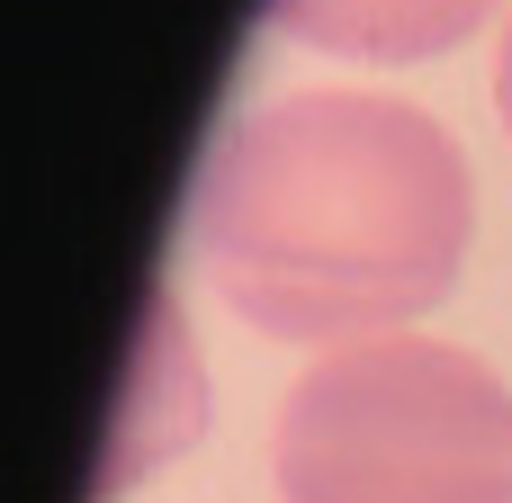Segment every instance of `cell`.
<instances>
[{"mask_svg":"<svg viewBox=\"0 0 512 503\" xmlns=\"http://www.w3.org/2000/svg\"><path fill=\"white\" fill-rule=\"evenodd\" d=\"M468 153L405 99L288 90L198 171L216 297L270 342H369L450 297L468 261Z\"/></svg>","mask_w":512,"mask_h":503,"instance_id":"cell-1","label":"cell"},{"mask_svg":"<svg viewBox=\"0 0 512 503\" xmlns=\"http://www.w3.org/2000/svg\"><path fill=\"white\" fill-rule=\"evenodd\" d=\"M288 503H512V387L450 342L369 333L279 405Z\"/></svg>","mask_w":512,"mask_h":503,"instance_id":"cell-2","label":"cell"},{"mask_svg":"<svg viewBox=\"0 0 512 503\" xmlns=\"http://www.w3.org/2000/svg\"><path fill=\"white\" fill-rule=\"evenodd\" d=\"M495 0H270V27L351 63H423L486 27Z\"/></svg>","mask_w":512,"mask_h":503,"instance_id":"cell-3","label":"cell"},{"mask_svg":"<svg viewBox=\"0 0 512 503\" xmlns=\"http://www.w3.org/2000/svg\"><path fill=\"white\" fill-rule=\"evenodd\" d=\"M495 99H504V126H512V18H504V45H495Z\"/></svg>","mask_w":512,"mask_h":503,"instance_id":"cell-4","label":"cell"}]
</instances>
